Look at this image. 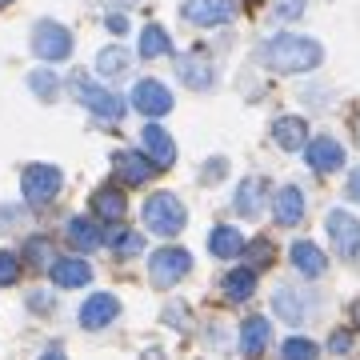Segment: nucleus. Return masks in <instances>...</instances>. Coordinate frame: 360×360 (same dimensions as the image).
<instances>
[{"label":"nucleus","instance_id":"a878e982","mask_svg":"<svg viewBox=\"0 0 360 360\" xmlns=\"http://www.w3.org/2000/svg\"><path fill=\"white\" fill-rule=\"evenodd\" d=\"M252 292H257V269H232L224 276V296L232 304H245Z\"/></svg>","mask_w":360,"mask_h":360},{"label":"nucleus","instance_id":"1a4fd4ad","mask_svg":"<svg viewBox=\"0 0 360 360\" xmlns=\"http://www.w3.org/2000/svg\"><path fill=\"white\" fill-rule=\"evenodd\" d=\"M180 16L196 28H220V25H229L232 0H184L180 4Z\"/></svg>","mask_w":360,"mask_h":360},{"label":"nucleus","instance_id":"ddd939ff","mask_svg":"<svg viewBox=\"0 0 360 360\" xmlns=\"http://www.w3.org/2000/svg\"><path fill=\"white\" fill-rule=\"evenodd\" d=\"M112 172L120 184H148L156 172V165L148 160V156L132 153V148H120V153H112Z\"/></svg>","mask_w":360,"mask_h":360},{"label":"nucleus","instance_id":"6e6552de","mask_svg":"<svg viewBox=\"0 0 360 360\" xmlns=\"http://www.w3.org/2000/svg\"><path fill=\"white\" fill-rule=\"evenodd\" d=\"M188 269H193V257H188L184 248H160V252H153V260H148V276H153V284H160V288L184 281Z\"/></svg>","mask_w":360,"mask_h":360},{"label":"nucleus","instance_id":"393cba45","mask_svg":"<svg viewBox=\"0 0 360 360\" xmlns=\"http://www.w3.org/2000/svg\"><path fill=\"white\" fill-rule=\"evenodd\" d=\"M144 60H156V56H172V37H168L160 25H144L141 28V44H136Z\"/></svg>","mask_w":360,"mask_h":360},{"label":"nucleus","instance_id":"f257e3e1","mask_svg":"<svg viewBox=\"0 0 360 360\" xmlns=\"http://www.w3.org/2000/svg\"><path fill=\"white\" fill-rule=\"evenodd\" d=\"M257 60L264 68H272V72H288V77H296V72H312V68H321L324 44L321 40H312V37H296V32H276V37H269L257 49Z\"/></svg>","mask_w":360,"mask_h":360},{"label":"nucleus","instance_id":"bb28decb","mask_svg":"<svg viewBox=\"0 0 360 360\" xmlns=\"http://www.w3.org/2000/svg\"><path fill=\"white\" fill-rule=\"evenodd\" d=\"M104 245L112 248L116 257H141L144 252V236L132 229H108L104 232Z\"/></svg>","mask_w":360,"mask_h":360},{"label":"nucleus","instance_id":"cd10ccee","mask_svg":"<svg viewBox=\"0 0 360 360\" xmlns=\"http://www.w3.org/2000/svg\"><path fill=\"white\" fill-rule=\"evenodd\" d=\"M129 65H132V56L120 49V44H112V49H101V52H96V72H101L104 80L124 77V72H129Z\"/></svg>","mask_w":360,"mask_h":360},{"label":"nucleus","instance_id":"aec40b11","mask_svg":"<svg viewBox=\"0 0 360 360\" xmlns=\"http://www.w3.org/2000/svg\"><path fill=\"white\" fill-rule=\"evenodd\" d=\"M65 232H68V245L80 248V252H92V248L104 245V229L92 217H72Z\"/></svg>","mask_w":360,"mask_h":360},{"label":"nucleus","instance_id":"a211bd4d","mask_svg":"<svg viewBox=\"0 0 360 360\" xmlns=\"http://www.w3.org/2000/svg\"><path fill=\"white\" fill-rule=\"evenodd\" d=\"M141 141H144V153H148V160H153L156 168H172L176 165V144H172V136H168L160 124H148Z\"/></svg>","mask_w":360,"mask_h":360},{"label":"nucleus","instance_id":"ea45409f","mask_svg":"<svg viewBox=\"0 0 360 360\" xmlns=\"http://www.w3.org/2000/svg\"><path fill=\"white\" fill-rule=\"evenodd\" d=\"M220 168H224V160H212V165L205 168V176H220Z\"/></svg>","mask_w":360,"mask_h":360},{"label":"nucleus","instance_id":"f03ea898","mask_svg":"<svg viewBox=\"0 0 360 360\" xmlns=\"http://www.w3.org/2000/svg\"><path fill=\"white\" fill-rule=\"evenodd\" d=\"M68 89H72V96H77L89 112H96L101 120H108V124H116L120 116H124V104H120V96H116L112 89H104V84H96V80L89 77V72H72V80H68Z\"/></svg>","mask_w":360,"mask_h":360},{"label":"nucleus","instance_id":"c9c22d12","mask_svg":"<svg viewBox=\"0 0 360 360\" xmlns=\"http://www.w3.org/2000/svg\"><path fill=\"white\" fill-rule=\"evenodd\" d=\"M104 25H108V32H112V37H124V32H129V20H124L120 13H116V16H108Z\"/></svg>","mask_w":360,"mask_h":360},{"label":"nucleus","instance_id":"7c9ffc66","mask_svg":"<svg viewBox=\"0 0 360 360\" xmlns=\"http://www.w3.org/2000/svg\"><path fill=\"white\" fill-rule=\"evenodd\" d=\"M16 276H20V257L4 248V252H0V284L8 288V284H16Z\"/></svg>","mask_w":360,"mask_h":360},{"label":"nucleus","instance_id":"412c9836","mask_svg":"<svg viewBox=\"0 0 360 360\" xmlns=\"http://www.w3.org/2000/svg\"><path fill=\"white\" fill-rule=\"evenodd\" d=\"M269 345H272V324L264 321V316H248V321L240 324V352H245V356H260Z\"/></svg>","mask_w":360,"mask_h":360},{"label":"nucleus","instance_id":"2f4dec72","mask_svg":"<svg viewBox=\"0 0 360 360\" xmlns=\"http://www.w3.org/2000/svg\"><path fill=\"white\" fill-rule=\"evenodd\" d=\"M304 13V0H272V16L276 20H296Z\"/></svg>","mask_w":360,"mask_h":360},{"label":"nucleus","instance_id":"c756f323","mask_svg":"<svg viewBox=\"0 0 360 360\" xmlns=\"http://www.w3.org/2000/svg\"><path fill=\"white\" fill-rule=\"evenodd\" d=\"M28 89L37 92L40 101H56V89H60V80L52 77L49 68H37V72L28 77Z\"/></svg>","mask_w":360,"mask_h":360},{"label":"nucleus","instance_id":"79ce46f5","mask_svg":"<svg viewBox=\"0 0 360 360\" xmlns=\"http://www.w3.org/2000/svg\"><path fill=\"white\" fill-rule=\"evenodd\" d=\"M112 4H136V0H112Z\"/></svg>","mask_w":360,"mask_h":360},{"label":"nucleus","instance_id":"20e7f679","mask_svg":"<svg viewBox=\"0 0 360 360\" xmlns=\"http://www.w3.org/2000/svg\"><path fill=\"white\" fill-rule=\"evenodd\" d=\"M20 188H25V200L32 208H44V205H52V200L60 196L65 176H60V168H52V165H32V168H25Z\"/></svg>","mask_w":360,"mask_h":360},{"label":"nucleus","instance_id":"37998d69","mask_svg":"<svg viewBox=\"0 0 360 360\" xmlns=\"http://www.w3.org/2000/svg\"><path fill=\"white\" fill-rule=\"evenodd\" d=\"M4 4H13V0H0V8H4Z\"/></svg>","mask_w":360,"mask_h":360},{"label":"nucleus","instance_id":"7ed1b4c3","mask_svg":"<svg viewBox=\"0 0 360 360\" xmlns=\"http://www.w3.org/2000/svg\"><path fill=\"white\" fill-rule=\"evenodd\" d=\"M144 224H148V232H156V236H176L180 229H184V205H180L172 193H156L144 200Z\"/></svg>","mask_w":360,"mask_h":360},{"label":"nucleus","instance_id":"5701e85b","mask_svg":"<svg viewBox=\"0 0 360 360\" xmlns=\"http://www.w3.org/2000/svg\"><path fill=\"white\" fill-rule=\"evenodd\" d=\"M272 212H276V224H284V229H288V224H300V220H304V193H300L296 184L281 188V193H276V208H272Z\"/></svg>","mask_w":360,"mask_h":360},{"label":"nucleus","instance_id":"4be33fe9","mask_svg":"<svg viewBox=\"0 0 360 360\" xmlns=\"http://www.w3.org/2000/svg\"><path fill=\"white\" fill-rule=\"evenodd\" d=\"M92 212H96V217H104L108 224H116V220L129 212V200H124V193H120L116 184H104V188H96V193H92Z\"/></svg>","mask_w":360,"mask_h":360},{"label":"nucleus","instance_id":"423d86ee","mask_svg":"<svg viewBox=\"0 0 360 360\" xmlns=\"http://www.w3.org/2000/svg\"><path fill=\"white\" fill-rule=\"evenodd\" d=\"M324 232H328L333 248L345 260H360V220L356 217H348L345 208H333L324 217Z\"/></svg>","mask_w":360,"mask_h":360},{"label":"nucleus","instance_id":"c85d7f7f","mask_svg":"<svg viewBox=\"0 0 360 360\" xmlns=\"http://www.w3.org/2000/svg\"><path fill=\"white\" fill-rule=\"evenodd\" d=\"M316 352L321 348L312 345L309 336H288L281 345V360H316Z\"/></svg>","mask_w":360,"mask_h":360},{"label":"nucleus","instance_id":"e433bc0d","mask_svg":"<svg viewBox=\"0 0 360 360\" xmlns=\"http://www.w3.org/2000/svg\"><path fill=\"white\" fill-rule=\"evenodd\" d=\"M28 309H52V296H44V292H32V296H28Z\"/></svg>","mask_w":360,"mask_h":360},{"label":"nucleus","instance_id":"0eeeda50","mask_svg":"<svg viewBox=\"0 0 360 360\" xmlns=\"http://www.w3.org/2000/svg\"><path fill=\"white\" fill-rule=\"evenodd\" d=\"M272 312L288 324H304V321H312V312H316V296H312L309 288H292V284H288V288H276Z\"/></svg>","mask_w":360,"mask_h":360},{"label":"nucleus","instance_id":"2eb2a0df","mask_svg":"<svg viewBox=\"0 0 360 360\" xmlns=\"http://www.w3.org/2000/svg\"><path fill=\"white\" fill-rule=\"evenodd\" d=\"M49 276L56 288H84L92 281V269H89V260H80V257H60L49 264Z\"/></svg>","mask_w":360,"mask_h":360},{"label":"nucleus","instance_id":"4468645a","mask_svg":"<svg viewBox=\"0 0 360 360\" xmlns=\"http://www.w3.org/2000/svg\"><path fill=\"white\" fill-rule=\"evenodd\" d=\"M264 196H269V180L248 176V180H240V188L232 193V208L245 220H257L260 212H264Z\"/></svg>","mask_w":360,"mask_h":360},{"label":"nucleus","instance_id":"f8f14e48","mask_svg":"<svg viewBox=\"0 0 360 360\" xmlns=\"http://www.w3.org/2000/svg\"><path fill=\"white\" fill-rule=\"evenodd\" d=\"M176 77L184 80L188 89L205 92V89L217 84V65L208 60L205 52H188V56H180V60H176Z\"/></svg>","mask_w":360,"mask_h":360},{"label":"nucleus","instance_id":"473e14b6","mask_svg":"<svg viewBox=\"0 0 360 360\" xmlns=\"http://www.w3.org/2000/svg\"><path fill=\"white\" fill-rule=\"evenodd\" d=\"M25 257L32 260V264H44V260H49V240H44V236H32L25 245Z\"/></svg>","mask_w":360,"mask_h":360},{"label":"nucleus","instance_id":"dca6fc26","mask_svg":"<svg viewBox=\"0 0 360 360\" xmlns=\"http://www.w3.org/2000/svg\"><path fill=\"white\" fill-rule=\"evenodd\" d=\"M116 312H120V300L112 292H96L80 304V324L84 328H104V324L116 321Z\"/></svg>","mask_w":360,"mask_h":360},{"label":"nucleus","instance_id":"f3484780","mask_svg":"<svg viewBox=\"0 0 360 360\" xmlns=\"http://www.w3.org/2000/svg\"><path fill=\"white\" fill-rule=\"evenodd\" d=\"M272 141L281 144L284 153H304V144H309V129H304V120H300V116H276V120H272Z\"/></svg>","mask_w":360,"mask_h":360},{"label":"nucleus","instance_id":"39448f33","mask_svg":"<svg viewBox=\"0 0 360 360\" xmlns=\"http://www.w3.org/2000/svg\"><path fill=\"white\" fill-rule=\"evenodd\" d=\"M32 52H37L40 60H49V65L68 60L72 56V32L65 25H56V20H37V28H32Z\"/></svg>","mask_w":360,"mask_h":360},{"label":"nucleus","instance_id":"72a5a7b5","mask_svg":"<svg viewBox=\"0 0 360 360\" xmlns=\"http://www.w3.org/2000/svg\"><path fill=\"white\" fill-rule=\"evenodd\" d=\"M20 217H25V212H20L16 205H0V229H16Z\"/></svg>","mask_w":360,"mask_h":360},{"label":"nucleus","instance_id":"9d476101","mask_svg":"<svg viewBox=\"0 0 360 360\" xmlns=\"http://www.w3.org/2000/svg\"><path fill=\"white\" fill-rule=\"evenodd\" d=\"M304 160H309L312 172L328 176V172H340V168H345V148H340V141H333V136H316V141L304 144Z\"/></svg>","mask_w":360,"mask_h":360},{"label":"nucleus","instance_id":"a19ab883","mask_svg":"<svg viewBox=\"0 0 360 360\" xmlns=\"http://www.w3.org/2000/svg\"><path fill=\"white\" fill-rule=\"evenodd\" d=\"M352 321L360 324V300H352Z\"/></svg>","mask_w":360,"mask_h":360},{"label":"nucleus","instance_id":"9b49d317","mask_svg":"<svg viewBox=\"0 0 360 360\" xmlns=\"http://www.w3.org/2000/svg\"><path fill=\"white\" fill-rule=\"evenodd\" d=\"M132 108L144 116H168L172 112V92L160 80H136L132 89Z\"/></svg>","mask_w":360,"mask_h":360},{"label":"nucleus","instance_id":"6ab92c4d","mask_svg":"<svg viewBox=\"0 0 360 360\" xmlns=\"http://www.w3.org/2000/svg\"><path fill=\"white\" fill-rule=\"evenodd\" d=\"M288 257H292L296 272H300V276H309V281H316V276H324V272H328V257H324L312 240H296Z\"/></svg>","mask_w":360,"mask_h":360},{"label":"nucleus","instance_id":"4c0bfd02","mask_svg":"<svg viewBox=\"0 0 360 360\" xmlns=\"http://www.w3.org/2000/svg\"><path fill=\"white\" fill-rule=\"evenodd\" d=\"M348 200H356L360 205V168L352 172V180H348Z\"/></svg>","mask_w":360,"mask_h":360},{"label":"nucleus","instance_id":"f704fd0d","mask_svg":"<svg viewBox=\"0 0 360 360\" xmlns=\"http://www.w3.org/2000/svg\"><path fill=\"white\" fill-rule=\"evenodd\" d=\"M328 348H333L336 356H345L348 348H352V333H333L328 336Z\"/></svg>","mask_w":360,"mask_h":360},{"label":"nucleus","instance_id":"b1692460","mask_svg":"<svg viewBox=\"0 0 360 360\" xmlns=\"http://www.w3.org/2000/svg\"><path fill=\"white\" fill-rule=\"evenodd\" d=\"M208 252L220 260H232L245 252V236H240V229H232V224H220V229H212V236H208Z\"/></svg>","mask_w":360,"mask_h":360},{"label":"nucleus","instance_id":"58836bf2","mask_svg":"<svg viewBox=\"0 0 360 360\" xmlns=\"http://www.w3.org/2000/svg\"><path fill=\"white\" fill-rule=\"evenodd\" d=\"M40 360H68V356H65V348L60 345H52L49 352H40Z\"/></svg>","mask_w":360,"mask_h":360}]
</instances>
